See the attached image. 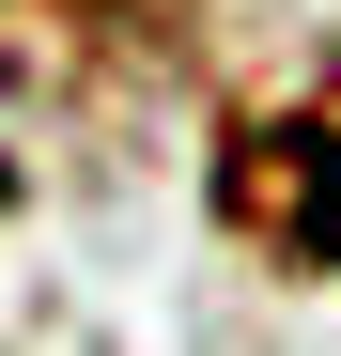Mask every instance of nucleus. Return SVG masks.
<instances>
[{
    "label": "nucleus",
    "mask_w": 341,
    "mask_h": 356,
    "mask_svg": "<svg viewBox=\"0 0 341 356\" xmlns=\"http://www.w3.org/2000/svg\"><path fill=\"white\" fill-rule=\"evenodd\" d=\"M233 217H264L295 264H341V140H326V124H295V170L248 140V155H233Z\"/></svg>",
    "instance_id": "f257e3e1"
}]
</instances>
